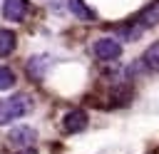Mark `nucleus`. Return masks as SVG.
Segmentation results:
<instances>
[{"label": "nucleus", "mask_w": 159, "mask_h": 154, "mask_svg": "<svg viewBox=\"0 0 159 154\" xmlns=\"http://www.w3.org/2000/svg\"><path fill=\"white\" fill-rule=\"evenodd\" d=\"M17 154H37V149H35V147H25V149H20Z\"/></svg>", "instance_id": "obj_12"}, {"label": "nucleus", "mask_w": 159, "mask_h": 154, "mask_svg": "<svg viewBox=\"0 0 159 154\" xmlns=\"http://www.w3.org/2000/svg\"><path fill=\"white\" fill-rule=\"evenodd\" d=\"M30 109H32V97L30 94H22V92L12 94V97L0 102V124H10L12 119H20Z\"/></svg>", "instance_id": "obj_1"}, {"label": "nucleus", "mask_w": 159, "mask_h": 154, "mask_svg": "<svg viewBox=\"0 0 159 154\" xmlns=\"http://www.w3.org/2000/svg\"><path fill=\"white\" fill-rule=\"evenodd\" d=\"M15 42H17V37L12 30H0V57H7L15 50Z\"/></svg>", "instance_id": "obj_8"}, {"label": "nucleus", "mask_w": 159, "mask_h": 154, "mask_svg": "<svg viewBox=\"0 0 159 154\" xmlns=\"http://www.w3.org/2000/svg\"><path fill=\"white\" fill-rule=\"evenodd\" d=\"M37 142V132L32 127H12L10 134H7V144L15 147V149H25V147H32Z\"/></svg>", "instance_id": "obj_2"}, {"label": "nucleus", "mask_w": 159, "mask_h": 154, "mask_svg": "<svg viewBox=\"0 0 159 154\" xmlns=\"http://www.w3.org/2000/svg\"><path fill=\"white\" fill-rule=\"evenodd\" d=\"M94 55L99 57V60H117L119 55H122V45L114 40V37H99L97 42H94Z\"/></svg>", "instance_id": "obj_3"}, {"label": "nucleus", "mask_w": 159, "mask_h": 154, "mask_svg": "<svg viewBox=\"0 0 159 154\" xmlns=\"http://www.w3.org/2000/svg\"><path fill=\"white\" fill-rule=\"evenodd\" d=\"M27 12V2L25 0H5V7H2V15L5 20L10 22H20Z\"/></svg>", "instance_id": "obj_4"}, {"label": "nucleus", "mask_w": 159, "mask_h": 154, "mask_svg": "<svg viewBox=\"0 0 159 154\" xmlns=\"http://www.w3.org/2000/svg\"><path fill=\"white\" fill-rule=\"evenodd\" d=\"M87 127V112L84 109H72L65 114V129L67 132H82Z\"/></svg>", "instance_id": "obj_5"}, {"label": "nucleus", "mask_w": 159, "mask_h": 154, "mask_svg": "<svg viewBox=\"0 0 159 154\" xmlns=\"http://www.w3.org/2000/svg\"><path fill=\"white\" fill-rule=\"evenodd\" d=\"M15 84V72L5 65H0V89H10Z\"/></svg>", "instance_id": "obj_10"}, {"label": "nucleus", "mask_w": 159, "mask_h": 154, "mask_svg": "<svg viewBox=\"0 0 159 154\" xmlns=\"http://www.w3.org/2000/svg\"><path fill=\"white\" fill-rule=\"evenodd\" d=\"M67 7H70V12L72 15H77L80 20H94L97 15H94V10H89L82 0H67Z\"/></svg>", "instance_id": "obj_7"}, {"label": "nucleus", "mask_w": 159, "mask_h": 154, "mask_svg": "<svg viewBox=\"0 0 159 154\" xmlns=\"http://www.w3.org/2000/svg\"><path fill=\"white\" fill-rule=\"evenodd\" d=\"M144 65L152 70H159V42H154L152 47H147L144 52Z\"/></svg>", "instance_id": "obj_9"}, {"label": "nucleus", "mask_w": 159, "mask_h": 154, "mask_svg": "<svg viewBox=\"0 0 159 154\" xmlns=\"http://www.w3.org/2000/svg\"><path fill=\"white\" fill-rule=\"evenodd\" d=\"M45 60H47V57H35V60H30V62H27V75H32V77L40 79V77L45 75V67H40Z\"/></svg>", "instance_id": "obj_11"}, {"label": "nucleus", "mask_w": 159, "mask_h": 154, "mask_svg": "<svg viewBox=\"0 0 159 154\" xmlns=\"http://www.w3.org/2000/svg\"><path fill=\"white\" fill-rule=\"evenodd\" d=\"M157 22H159V0L152 2L149 7H144L142 15H139V25L142 27H154Z\"/></svg>", "instance_id": "obj_6"}]
</instances>
